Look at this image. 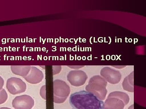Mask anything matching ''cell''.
I'll list each match as a JSON object with an SVG mask.
<instances>
[{
    "mask_svg": "<svg viewBox=\"0 0 146 109\" xmlns=\"http://www.w3.org/2000/svg\"><path fill=\"white\" fill-rule=\"evenodd\" d=\"M122 86L124 90L129 92L133 93V71L125 78L123 82Z\"/></svg>",
    "mask_w": 146,
    "mask_h": 109,
    "instance_id": "obj_11",
    "label": "cell"
},
{
    "mask_svg": "<svg viewBox=\"0 0 146 109\" xmlns=\"http://www.w3.org/2000/svg\"><path fill=\"white\" fill-rule=\"evenodd\" d=\"M106 81L99 75L94 76L90 78L89 84L86 86L87 91L91 93L101 100L105 99L107 93Z\"/></svg>",
    "mask_w": 146,
    "mask_h": 109,
    "instance_id": "obj_2",
    "label": "cell"
},
{
    "mask_svg": "<svg viewBox=\"0 0 146 109\" xmlns=\"http://www.w3.org/2000/svg\"><path fill=\"white\" fill-rule=\"evenodd\" d=\"M125 106L121 99L116 97H110L105 101L104 109H124Z\"/></svg>",
    "mask_w": 146,
    "mask_h": 109,
    "instance_id": "obj_9",
    "label": "cell"
},
{
    "mask_svg": "<svg viewBox=\"0 0 146 109\" xmlns=\"http://www.w3.org/2000/svg\"><path fill=\"white\" fill-rule=\"evenodd\" d=\"M87 79L86 73L80 70H72L67 75V79L72 85L80 87L85 84Z\"/></svg>",
    "mask_w": 146,
    "mask_h": 109,
    "instance_id": "obj_6",
    "label": "cell"
},
{
    "mask_svg": "<svg viewBox=\"0 0 146 109\" xmlns=\"http://www.w3.org/2000/svg\"><path fill=\"white\" fill-rule=\"evenodd\" d=\"M54 102L61 104L66 101L70 93V88L65 81L54 80L53 81Z\"/></svg>",
    "mask_w": 146,
    "mask_h": 109,
    "instance_id": "obj_3",
    "label": "cell"
},
{
    "mask_svg": "<svg viewBox=\"0 0 146 109\" xmlns=\"http://www.w3.org/2000/svg\"><path fill=\"white\" fill-rule=\"evenodd\" d=\"M8 98V94L5 89L0 90V105L4 103Z\"/></svg>",
    "mask_w": 146,
    "mask_h": 109,
    "instance_id": "obj_13",
    "label": "cell"
},
{
    "mask_svg": "<svg viewBox=\"0 0 146 109\" xmlns=\"http://www.w3.org/2000/svg\"><path fill=\"white\" fill-rule=\"evenodd\" d=\"M70 102L74 109H104V102L86 91L71 94Z\"/></svg>",
    "mask_w": 146,
    "mask_h": 109,
    "instance_id": "obj_1",
    "label": "cell"
},
{
    "mask_svg": "<svg viewBox=\"0 0 146 109\" xmlns=\"http://www.w3.org/2000/svg\"><path fill=\"white\" fill-rule=\"evenodd\" d=\"M6 88L11 94L16 95L25 92L27 89V85L21 78L11 77L7 81Z\"/></svg>",
    "mask_w": 146,
    "mask_h": 109,
    "instance_id": "obj_4",
    "label": "cell"
},
{
    "mask_svg": "<svg viewBox=\"0 0 146 109\" xmlns=\"http://www.w3.org/2000/svg\"><path fill=\"white\" fill-rule=\"evenodd\" d=\"M128 109H133V105H131L130 107Z\"/></svg>",
    "mask_w": 146,
    "mask_h": 109,
    "instance_id": "obj_17",
    "label": "cell"
},
{
    "mask_svg": "<svg viewBox=\"0 0 146 109\" xmlns=\"http://www.w3.org/2000/svg\"><path fill=\"white\" fill-rule=\"evenodd\" d=\"M40 94L42 98L46 99V85L42 86L40 89Z\"/></svg>",
    "mask_w": 146,
    "mask_h": 109,
    "instance_id": "obj_14",
    "label": "cell"
},
{
    "mask_svg": "<svg viewBox=\"0 0 146 109\" xmlns=\"http://www.w3.org/2000/svg\"><path fill=\"white\" fill-rule=\"evenodd\" d=\"M116 97L121 99L124 102L125 105L128 104L129 101V97L127 94L121 91H114L110 93L108 98Z\"/></svg>",
    "mask_w": 146,
    "mask_h": 109,
    "instance_id": "obj_12",
    "label": "cell"
},
{
    "mask_svg": "<svg viewBox=\"0 0 146 109\" xmlns=\"http://www.w3.org/2000/svg\"><path fill=\"white\" fill-rule=\"evenodd\" d=\"M5 81L1 76H0V90L3 89V87L4 85Z\"/></svg>",
    "mask_w": 146,
    "mask_h": 109,
    "instance_id": "obj_15",
    "label": "cell"
},
{
    "mask_svg": "<svg viewBox=\"0 0 146 109\" xmlns=\"http://www.w3.org/2000/svg\"><path fill=\"white\" fill-rule=\"evenodd\" d=\"M100 74L106 82L112 84H118L121 81V74L119 71L106 67L101 70Z\"/></svg>",
    "mask_w": 146,
    "mask_h": 109,
    "instance_id": "obj_7",
    "label": "cell"
},
{
    "mask_svg": "<svg viewBox=\"0 0 146 109\" xmlns=\"http://www.w3.org/2000/svg\"><path fill=\"white\" fill-rule=\"evenodd\" d=\"M44 78V74L42 71L34 66H31L28 74L24 77L27 82L34 85L42 82Z\"/></svg>",
    "mask_w": 146,
    "mask_h": 109,
    "instance_id": "obj_8",
    "label": "cell"
},
{
    "mask_svg": "<svg viewBox=\"0 0 146 109\" xmlns=\"http://www.w3.org/2000/svg\"><path fill=\"white\" fill-rule=\"evenodd\" d=\"M31 66H11V69L13 74L25 77L31 69Z\"/></svg>",
    "mask_w": 146,
    "mask_h": 109,
    "instance_id": "obj_10",
    "label": "cell"
},
{
    "mask_svg": "<svg viewBox=\"0 0 146 109\" xmlns=\"http://www.w3.org/2000/svg\"><path fill=\"white\" fill-rule=\"evenodd\" d=\"M34 104V99L27 95L16 97L12 102V106L15 109H31Z\"/></svg>",
    "mask_w": 146,
    "mask_h": 109,
    "instance_id": "obj_5",
    "label": "cell"
},
{
    "mask_svg": "<svg viewBox=\"0 0 146 109\" xmlns=\"http://www.w3.org/2000/svg\"><path fill=\"white\" fill-rule=\"evenodd\" d=\"M0 109H11L10 108H7V107H1L0 108Z\"/></svg>",
    "mask_w": 146,
    "mask_h": 109,
    "instance_id": "obj_16",
    "label": "cell"
}]
</instances>
